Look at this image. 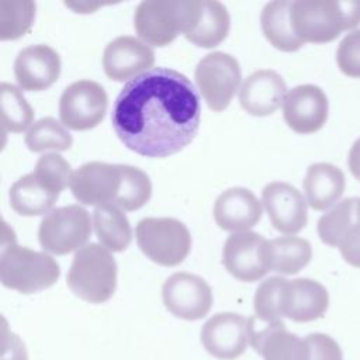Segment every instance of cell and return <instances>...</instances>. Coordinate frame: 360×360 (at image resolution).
Listing matches in <instances>:
<instances>
[{"label": "cell", "mask_w": 360, "mask_h": 360, "mask_svg": "<svg viewBox=\"0 0 360 360\" xmlns=\"http://www.w3.org/2000/svg\"><path fill=\"white\" fill-rule=\"evenodd\" d=\"M200 117V97L190 79L174 69L152 68L122 87L111 122L132 152L167 158L194 139Z\"/></svg>", "instance_id": "cell-1"}, {"label": "cell", "mask_w": 360, "mask_h": 360, "mask_svg": "<svg viewBox=\"0 0 360 360\" xmlns=\"http://www.w3.org/2000/svg\"><path fill=\"white\" fill-rule=\"evenodd\" d=\"M73 197L84 205H117L124 211L142 208L152 195L149 176L139 167L89 162L76 169L70 180Z\"/></svg>", "instance_id": "cell-2"}, {"label": "cell", "mask_w": 360, "mask_h": 360, "mask_svg": "<svg viewBox=\"0 0 360 360\" xmlns=\"http://www.w3.org/2000/svg\"><path fill=\"white\" fill-rule=\"evenodd\" d=\"M72 167L63 156L55 153L42 155L32 173L20 177L10 188L11 208L24 217L48 214L62 190L70 184Z\"/></svg>", "instance_id": "cell-3"}, {"label": "cell", "mask_w": 360, "mask_h": 360, "mask_svg": "<svg viewBox=\"0 0 360 360\" xmlns=\"http://www.w3.org/2000/svg\"><path fill=\"white\" fill-rule=\"evenodd\" d=\"M294 34L305 44H326L360 25V1H291Z\"/></svg>", "instance_id": "cell-4"}, {"label": "cell", "mask_w": 360, "mask_h": 360, "mask_svg": "<svg viewBox=\"0 0 360 360\" xmlns=\"http://www.w3.org/2000/svg\"><path fill=\"white\" fill-rule=\"evenodd\" d=\"M59 276L60 267L51 255L17 245L13 233L4 235L0 255V278L4 287L35 294L52 287Z\"/></svg>", "instance_id": "cell-5"}, {"label": "cell", "mask_w": 360, "mask_h": 360, "mask_svg": "<svg viewBox=\"0 0 360 360\" xmlns=\"http://www.w3.org/2000/svg\"><path fill=\"white\" fill-rule=\"evenodd\" d=\"M200 7L201 0L141 1L135 8L134 28L145 44L166 46L191 30Z\"/></svg>", "instance_id": "cell-6"}, {"label": "cell", "mask_w": 360, "mask_h": 360, "mask_svg": "<svg viewBox=\"0 0 360 360\" xmlns=\"http://www.w3.org/2000/svg\"><path fill=\"white\" fill-rule=\"evenodd\" d=\"M66 283L80 300L90 304L105 302L117 288V262L104 246L87 243L75 253Z\"/></svg>", "instance_id": "cell-7"}, {"label": "cell", "mask_w": 360, "mask_h": 360, "mask_svg": "<svg viewBox=\"0 0 360 360\" xmlns=\"http://www.w3.org/2000/svg\"><path fill=\"white\" fill-rule=\"evenodd\" d=\"M135 236L142 253L166 267L180 264L191 249L187 226L174 218H143L136 225Z\"/></svg>", "instance_id": "cell-8"}, {"label": "cell", "mask_w": 360, "mask_h": 360, "mask_svg": "<svg viewBox=\"0 0 360 360\" xmlns=\"http://www.w3.org/2000/svg\"><path fill=\"white\" fill-rule=\"evenodd\" d=\"M90 235V215L77 204L53 208L42 218L38 229L42 249L59 256L82 249Z\"/></svg>", "instance_id": "cell-9"}, {"label": "cell", "mask_w": 360, "mask_h": 360, "mask_svg": "<svg viewBox=\"0 0 360 360\" xmlns=\"http://www.w3.org/2000/svg\"><path fill=\"white\" fill-rule=\"evenodd\" d=\"M194 79L207 105L219 112L229 105L239 87L242 73L239 62L232 55L212 52L198 62Z\"/></svg>", "instance_id": "cell-10"}, {"label": "cell", "mask_w": 360, "mask_h": 360, "mask_svg": "<svg viewBox=\"0 0 360 360\" xmlns=\"http://www.w3.org/2000/svg\"><path fill=\"white\" fill-rule=\"evenodd\" d=\"M222 264L240 281H257L271 271L270 240L252 231L235 232L225 240Z\"/></svg>", "instance_id": "cell-11"}, {"label": "cell", "mask_w": 360, "mask_h": 360, "mask_svg": "<svg viewBox=\"0 0 360 360\" xmlns=\"http://www.w3.org/2000/svg\"><path fill=\"white\" fill-rule=\"evenodd\" d=\"M108 107V97L101 84L79 80L68 86L59 100V117L66 128L87 131L97 127Z\"/></svg>", "instance_id": "cell-12"}, {"label": "cell", "mask_w": 360, "mask_h": 360, "mask_svg": "<svg viewBox=\"0 0 360 360\" xmlns=\"http://www.w3.org/2000/svg\"><path fill=\"white\" fill-rule=\"evenodd\" d=\"M162 298L166 309L184 321L202 319L212 307L211 287L201 277L180 271L163 284Z\"/></svg>", "instance_id": "cell-13"}, {"label": "cell", "mask_w": 360, "mask_h": 360, "mask_svg": "<svg viewBox=\"0 0 360 360\" xmlns=\"http://www.w3.org/2000/svg\"><path fill=\"white\" fill-rule=\"evenodd\" d=\"M252 318L235 312H219L201 328V343L214 357L233 360L242 356L249 345Z\"/></svg>", "instance_id": "cell-14"}, {"label": "cell", "mask_w": 360, "mask_h": 360, "mask_svg": "<svg viewBox=\"0 0 360 360\" xmlns=\"http://www.w3.org/2000/svg\"><path fill=\"white\" fill-rule=\"evenodd\" d=\"M329 103L325 91L315 84H300L287 91L283 101L285 124L297 134H314L328 120Z\"/></svg>", "instance_id": "cell-15"}, {"label": "cell", "mask_w": 360, "mask_h": 360, "mask_svg": "<svg viewBox=\"0 0 360 360\" xmlns=\"http://www.w3.org/2000/svg\"><path fill=\"white\" fill-rule=\"evenodd\" d=\"M262 202L274 229L285 235L302 231L308 221L307 201L291 184L271 181L262 191Z\"/></svg>", "instance_id": "cell-16"}, {"label": "cell", "mask_w": 360, "mask_h": 360, "mask_svg": "<svg viewBox=\"0 0 360 360\" xmlns=\"http://www.w3.org/2000/svg\"><path fill=\"white\" fill-rule=\"evenodd\" d=\"M155 52L135 37L124 35L112 39L103 53V69L115 82L135 79L152 69Z\"/></svg>", "instance_id": "cell-17"}, {"label": "cell", "mask_w": 360, "mask_h": 360, "mask_svg": "<svg viewBox=\"0 0 360 360\" xmlns=\"http://www.w3.org/2000/svg\"><path fill=\"white\" fill-rule=\"evenodd\" d=\"M60 75L59 53L44 44L21 49L14 62V76L25 91H41L51 87Z\"/></svg>", "instance_id": "cell-18"}, {"label": "cell", "mask_w": 360, "mask_h": 360, "mask_svg": "<svg viewBox=\"0 0 360 360\" xmlns=\"http://www.w3.org/2000/svg\"><path fill=\"white\" fill-rule=\"evenodd\" d=\"M329 307L328 290L312 278L287 280L281 291L280 314L294 322L322 318Z\"/></svg>", "instance_id": "cell-19"}, {"label": "cell", "mask_w": 360, "mask_h": 360, "mask_svg": "<svg viewBox=\"0 0 360 360\" xmlns=\"http://www.w3.org/2000/svg\"><path fill=\"white\" fill-rule=\"evenodd\" d=\"M285 94L284 79L274 70L263 69L245 79L239 90V103L250 115L266 117L283 104Z\"/></svg>", "instance_id": "cell-20"}, {"label": "cell", "mask_w": 360, "mask_h": 360, "mask_svg": "<svg viewBox=\"0 0 360 360\" xmlns=\"http://www.w3.org/2000/svg\"><path fill=\"white\" fill-rule=\"evenodd\" d=\"M262 218V205L256 195L243 187L222 191L214 204V219L224 231L245 232Z\"/></svg>", "instance_id": "cell-21"}, {"label": "cell", "mask_w": 360, "mask_h": 360, "mask_svg": "<svg viewBox=\"0 0 360 360\" xmlns=\"http://www.w3.org/2000/svg\"><path fill=\"white\" fill-rule=\"evenodd\" d=\"M249 333V345L263 360H307V343L304 339L287 330L283 321L256 326L253 316Z\"/></svg>", "instance_id": "cell-22"}, {"label": "cell", "mask_w": 360, "mask_h": 360, "mask_svg": "<svg viewBox=\"0 0 360 360\" xmlns=\"http://www.w3.org/2000/svg\"><path fill=\"white\" fill-rule=\"evenodd\" d=\"M302 187L307 202L316 211H323L342 197L346 180L343 172L330 163H314L307 169Z\"/></svg>", "instance_id": "cell-23"}, {"label": "cell", "mask_w": 360, "mask_h": 360, "mask_svg": "<svg viewBox=\"0 0 360 360\" xmlns=\"http://www.w3.org/2000/svg\"><path fill=\"white\" fill-rule=\"evenodd\" d=\"M229 27L231 17L222 3L201 0L198 17L184 37L200 48H215L228 37Z\"/></svg>", "instance_id": "cell-24"}, {"label": "cell", "mask_w": 360, "mask_h": 360, "mask_svg": "<svg viewBox=\"0 0 360 360\" xmlns=\"http://www.w3.org/2000/svg\"><path fill=\"white\" fill-rule=\"evenodd\" d=\"M290 10L291 1H270L260 14V25L266 39L283 52H295L304 45L292 31Z\"/></svg>", "instance_id": "cell-25"}, {"label": "cell", "mask_w": 360, "mask_h": 360, "mask_svg": "<svg viewBox=\"0 0 360 360\" xmlns=\"http://www.w3.org/2000/svg\"><path fill=\"white\" fill-rule=\"evenodd\" d=\"M93 225L101 246L110 252H122L132 240L129 221L117 205L97 207L93 212Z\"/></svg>", "instance_id": "cell-26"}, {"label": "cell", "mask_w": 360, "mask_h": 360, "mask_svg": "<svg viewBox=\"0 0 360 360\" xmlns=\"http://www.w3.org/2000/svg\"><path fill=\"white\" fill-rule=\"evenodd\" d=\"M312 257L308 240L298 236H280L270 240L271 271L292 276L301 271Z\"/></svg>", "instance_id": "cell-27"}, {"label": "cell", "mask_w": 360, "mask_h": 360, "mask_svg": "<svg viewBox=\"0 0 360 360\" xmlns=\"http://www.w3.org/2000/svg\"><path fill=\"white\" fill-rule=\"evenodd\" d=\"M357 201L359 197L345 198L319 218L316 231L325 245L339 248L345 233L357 221Z\"/></svg>", "instance_id": "cell-28"}, {"label": "cell", "mask_w": 360, "mask_h": 360, "mask_svg": "<svg viewBox=\"0 0 360 360\" xmlns=\"http://www.w3.org/2000/svg\"><path fill=\"white\" fill-rule=\"evenodd\" d=\"M73 143L72 135L63 124L52 117L37 121L25 135V145L31 152L68 150Z\"/></svg>", "instance_id": "cell-29"}, {"label": "cell", "mask_w": 360, "mask_h": 360, "mask_svg": "<svg viewBox=\"0 0 360 360\" xmlns=\"http://www.w3.org/2000/svg\"><path fill=\"white\" fill-rule=\"evenodd\" d=\"M1 120L6 131L22 132L34 121V110L15 86L1 83L0 86Z\"/></svg>", "instance_id": "cell-30"}, {"label": "cell", "mask_w": 360, "mask_h": 360, "mask_svg": "<svg viewBox=\"0 0 360 360\" xmlns=\"http://www.w3.org/2000/svg\"><path fill=\"white\" fill-rule=\"evenodd\" d=\"M34 1H1L0 3V39L10 41L25 35L35 20Z\"/></svg>", "instance_id": "cell-31"}, {"label": "cell", "mask_w": 360, "mask_h": 360, "mask_svg": "<svg viewBox=\"0 0 360 360\" xmlns=\"http://www.w3.org/2000/svg\"><path fill=\"white\" fill-rule=\"evenodd\" d=\"M287 278L274 276L266 278L256 290L253 297V308L256 318L260 322L271 323L281 321L280 314V302H281V291Z\"/></svg>", "instance_id": "cell-32"}, {"label": "cell", "mask_w": 360, "mask_h": 360, "mask_svg": "<svg viewBox=\"0 0 360 360\" xmlns=\"http://www.w3.org/2000/svg\"><path fill=\"white\" fill-rule=\"evenodd\" d=\"M336 62L342 73L360 79V30L347 34L336 51Z\"/></svg>", "instance_id": "cell-33"}, {"label": "cell", "mask_w": 360, "mask_h": 360, "mask_svg": "<svg viewBox=\"0 0 360 360\" xmlns=\"http://www.w3.org/2000/svg\"><path fill=\"white\" fill-rule=\"evenodd\" d=\"M307 343V360H343L340 346L326 333H309L304 338Z\"/></svg>", "instance_id": "cell-34"}, {"label": "cell", "mask_w": 360, "mask_h": 360, "mask_svg": "<svg viewBox=\"0 0 360 360\" xmlns=\"http://www.w3.org/2000/svg\"><path fill=\"white\" fill-rule=\"evenodd\" d=\"M339 250L345 262L360 269V218L345 233Z\"/></svg>", "instance_id": "cell-35"}, {"label": "cell", "mask_w": 360, "mask_h": 360, "mask_svg": "<svg viewBox=\"0 0 360 360\" xmlns=\"http://www.w3.org/2000/svg\"><path fill=\"white\" fill-rule=\"evenodd\" d=\"M347 165H349L350 173L360 181V138L354 141V143L349 150Z\"/></svg>", "instance_id": "cell-36"}, {"label": "cell", "mask_w": 360, "mask_h": 360, "mask_svg": "<svg viewBox=\"0 0 360 360\" xmlns=\"http://www.w3.org/2000/svg\"><path fill=\"white\" fill-rule=\"evenodd\" d=\"M357 218H360V197H359V201H357Z\"/></svg>", "instance_id": "cell-37"}]
</instances>
